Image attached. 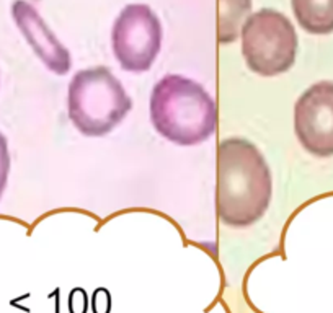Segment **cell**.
Masks as SVG:
<instances>
[{
    "label": "cell",
    "instance_id": "cell-1",
    "mask_svg": "<svg viewBox=\"0 0 333 313\" xmlns=\"http://www.w3.org/2000/svg\"><path fill=\"white\" fill-rule=\"evenodd\" d=\"M216 211L224 225L243 229L257 224L271 204L273 178L255 144L229 137L217 147Z\"/></svg>",
    "mask_w": 333,
    "mask_h": 313
},
{
    "label": "cell",
    "instance_id": "cell-10",
    "mask_svg": "<svg viewBox=\"0 0 333 313\" xmlns=\"http://www.w3.org/2000/svg\"><path fill=\"white\" fill-rule=\"evenodd\" d=\"M10 149H9V141L4 136V132L0 131V199L4 196V191L9 183V175H10Z\"/></svg>",
    "mask_w": 333,
    "mask_h": 313
},
{
    "label": "cell",
    "instance_id": "cell-2",
    "mask_svg": "<svg viewBox=\"0 0 333 313\" xmlns=\"http://www.w3.org/2000/svg\"><path fill=\"white\" fill-rule=\"evenodd\" d=\"M149 115L158 134L182 147L203 144L216 132L214 98L201 83L183 75H165L154 85Z\"/></svg>",
    "mask_w": 333,
    "mask_h": 313
},
{
    "label": "cell",
    "instance_id": "cell-4",
    "mask_svg": "<svg viewBox=\"0 0 333 313\" xmlns=\"http://www.w3.org/2000/svg\"><path fill=\"white\" fill-rule=\"evenodd\" d=\"M240 39L248 69L262 77L284 74L296 62V28L278 10L262 9L252 13L242 26Z\"/></svg>",
    "mask_w": 333,
    "mask_h": 313
},
{
    "label": "cell",
    "instance_id": "cell-8",
    "mask_svg": "<svg viewBox=\"0 0 333 313\" xmlns=\"http://www.w3.org/2000/svg\"><path fill=\"white\" fill-rule=\"evenodd\" d=\"M299 26L310 35L333 33V0H291Z\"/></svg>",
    "mask_w": 333,
    "mask_h": 313
},
{
    "label": "cell",
    "instance_id": "cell-3",
    "mask_svg": "<svg viewBox=\"0 0 333 313\" xmlns=\"http://www.w3.org/2000/svg\"><path fill=\"white\" fill-rule=\"evenodd\" d=\"M132 101L108 67L84 69L72 77L67 90L69 119L87 137H103L129 115Z\"/></svg>",
    "mask_w": 333,
    "mask_h": 313
},
{
    "label": "cell",
    "instance_id": "cell-7",
    "mask_svg": "<svg viewBox=\"0 0 333 313\" xmlns=\"http://www.w3.org/2000/svg\"><path fill=\"white\" fill-rule=\"evenodd\" d=\"M12 17L31 49L46 67L56 75L67 74L72 67L70 52L56 38L35 7L28 0H15L12 4Z\"/></svg>",
    "mask_w": 333,
    "mask_h": 313
},
{
    "label": "cell",
    "instance_id": "cell-5",
    "mask_svg": "<svg viewBox=\"0 0 333 313\" xmlns=\"http://www.w3.org/2000/svg\"><path fill=\"white\" fill-rule=\"evenodd\" d=\"M162 46L160 20L149 5L124 7L111 30V48L126 72H145L154 65Z\"/></svg>",
    "mask_w": 333,
    "mask_h": 313
},
{
    "label": "cell",
    "instance_id": "cell-9",
    "mask_svg": "<svg viewBox=\"0 0 333 313\" xmlns=\"http://www.w3.org/2000/svg\"><path fill=\"white\" fill-rule=\"evenodd\" d=\"M252 0H217V39L234 43L240 36L242 26L250 15Z\"/></svg>",
    "mask_w": 333,
    "mask_h": 313
},
{
    "label": "cell",
    "instance_id": "cell-6",
    "mask_svg": "<svg viewBox=\"0 0 333 313\" xmlns=\"http://www.w3.org/2000/svg\"><path fill=\"white\" fill-rule=\"evenodd\" d=\"M294 132L310 155L333 157V82H317L299 96L294 105Z\"/></svg>",
    "mask_w": 333,
    "mask_h": 313
}]
</instances>
